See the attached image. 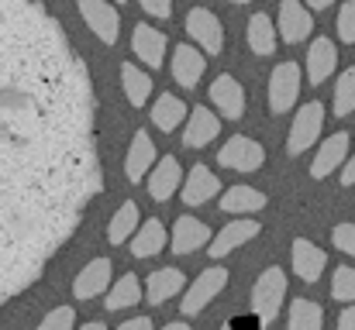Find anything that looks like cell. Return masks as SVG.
<instances>
[{
    "label": "cell",
    "instance_id": "cell-42",
    "mask_svg": "<svg viewBox=\"0 0 355 330\" xmlns=\"http://www.w3.org/2000/svg\"><path fill=\"white\" fill-rule=\"evenodd\" d=\"M232 3H248V0H232Z\"/></svg>",
    "mask_w": 355,
    "mask_h": 330
},
{
    "label": "cell",
    "instance_id": "cell-22",
    "mask_svg": "<svg viewBox=\"0 0 355 330\" xmlns=\"http://www.w3.org/2000/svg\"><path fill=\"white\" fill-rule=\"evenodd\" d=\"M211 237H214L211 227L200 223L197 217H180L173 223V251H176V255H190V251L211 244Z\"/></svg>",
    "mask_w": 355,
    "mask_h": 330
},
{
    "label": "cell",
    "instance_id": "cell-10",
    "mask_svg": "<svg viewBox=\"0 0 355 330\" xmlns=\"http://www.w3.org/2000/svg\"><path fill=\"white\" fill-rule=\"evenodd\" d=\"M349 145H352L349 131L331 134V138L318 148V155H314V162H311V176H314V179H328L338 165H345V158H349Z\"/></svg>",
    "mask_w": 355,
    "mask_h": 330
},
{
    "label": "cell",
    "instance_id": "cell-5",
    "mask_svg": "<svg viewBox=\"0 0 355 330\" xmlns=\"http://www.w3.org/2000/svg\"><path fill=\"white\" fill-rule=\"evenodd\" d=\"M321 127H324V104H321V100L304 104V107L297 110V117H293V127H290V141H286L290 155L307 152V148L321 138Z\"/></svg>",
    "mask_w": 355,
    "mask_h": 330
},
{
    "label": "cell",
    "instance_id": "cell-28",
    "mask_svg": "<svg viewBox=\"0 0 355 330\" xmlns=\"http://www.w3.org/2000/svg\"><path fill=\"white\" fill-rule=\"evenodd\" d=\"M138 303H141V282H138V275H121L118 282L107 289V296H104L107 313L131 310V306H138Z\"/></svg>",
    "mask_w": 355,
    "mask_h": 330
},
{
    "label": "cell",
    "instance_id": "cell-20",
    "mask_svg": "<svg viewBox=\"0 0 355 330\" xmlns=\"http://www.w3.org/2000/svg\"><path fill=\"white\" fill-rule=\"evenodd\" d=\"M335 66H338L335 42H331V38H314V42H311V52H307V62H304L311 86H321V83L335 73Z\"/></svg>",
    "mask_w": 355,
    "mask_h": 330
},
{
    "label": "cell",
    "instance_id": "cell-13",
    "mask_svg": "<svg viewBox=\"0 0 355 330\" xmlns=\"http://www.w3.org/2000/svg\"><path fill=\"white\" fill-rule=\"evenodd\" d=\"M259 230H262L259 220H228V227L211 237V248H207V251H211V258H225L228 251L241 248L245 241L259 237Z\"/></svg>",
    "mask_w": 355,
    "mask_h": 330
},
{
    "label": "cell",
    "instance_id": "cell-24",
    "mask_svg": "<svg viewBox=\"0 0 355 330\" xmlns=\"http://www.w3.org/2000/svg\"><path fill=\"white\" fill-rule=\"evenodd\" d=\"M183 286H187V275L180 268H159V272H152L145 279V296H148L152 306H162L176 293H183Z\"/></svg>",
    "mask_w": 355,
    "mask_h": 330
},
{
    "label": "cell",
    "instance_id": "cell-31",
    "mask_svg": "<svg viewBox=\"0 0 355 330\" xmlns=\"http://www.w3.org/2000/svg\"><path fill=\"white\" fill-rule=\"evenodd\" d=\"M135 230H138V207H135V200H128V203H121V210L111 217L107 241H111V244H124Z\"/></svg>",
    "mask_w": 355,
    "mask_h": 330
},
{
    "label": "cell",
    "instance_id": "cell-29",
    "mask_svg": "<svg viewBox=\"0 0 355 330\" xmlns=\"http://www.w3.org/2000/svg\"><path fill=\"white\" fill-rule=\"evenodd\" d=\"M121 83H124V97L131 107H145V100L152 97V80L145 76V69L124 62L121 66Z\"/></svg>",
    "mask_w": 355,
    "mask_h": 330
},
{
    "label": "cell",
    "instance_id": "cell-1",
    "mask_svg": "<svg viewBox=\"0 0 355 330\" xmlns=\"http://www.w3.org/2000/svg\"><path fill=\"white\" fill-rule=\"evenodd\" d=\"M101 193L97 97L38 0H0V306L35 286Z\"/></svg>",
    "mask_w": 355,
    "mask_h": 330
},
{
    "label": "cell",
    "instance_id": "cell-11",
    "mask_svg": "<svg viewBox=\"0 0 355 330\" xmlns=\"http://www.w3.org/2000/svg\"><path fill=\"white\" fill-rule=\"evenodd\" d=\"M204 48H193V45H176L173 48V80L183 86V90H193L207 69V59L200 55Z\"/></svg>",
    "mask_w": 355,
    "mask_h": 330
},
{
    "label": "cell",
    "instance_id": "cell-7",
    "mask_svg": "<svg viewBox=\"0 0 355 330\" xmlns=\"http://www.w3.org/2000/svg\"><path fill=\"white\" fill-rule=\"evenodd\" d=\"M187 35H190L207 55H218L221 45H225V28H221L218 14L207 10V7H193V10L187 14Z\"/></svg>",
    "mask_w": 355,
    "mask_h": 330
},
{
    "label": "cell",
    "instance_id": "cell-25",
    "mask_svg": "<svg viewBox=\"0 0 355 330\" xmlns=\"http://www.w3.org/2000/svg\"><path fill=\"white\" fill-rule=\"evenodd\" d=\"M248 48L255 52V55H272L276 52V42H279V28L272 24V17L269 14H252L248 17Z\"/></svg>",
    "mask_w": 355,
    "mask_h": 330
},
{
    "label": "cell",
    "instance_id": "cell-4",
    "mask_svg": "<svg viewBox=\"0 0 355 330\" xmlns=\"http://www.w3.org/2000/svg\"><path fill=\"white\" fill-rule=\"evenodd\" d=\"M225 286H228V268H207V272H200L193 279V286L183 293V303H180L183 317H197L200 310H207V303L214 296H221Z\"/></svg>",
    "mask_w": 355,
    "mask_h": 330
},
{
    "label": "cell",
    "instance_id": "cell-37",
    "mask_svg": "<svg viewBox=\"0 0 355 330\" xmlns=\"http://www.w3.org/2000/svg\"><path fill=\"white\" fill-rule=\"evenodd\" d=\"M138 3L148 17H169L173 14V0H138Z\"/></svg>",
    "mask_w": 355,
    "mask_h": 330
},
{
    "label": "cell",
    "instance_id": "cell-19",
    "mask_svg": "<svg viewBox=\"0 0 355 330\" xmlns=\"http://www.w3.org/2000/svg\"><path fill=\"white\" fill-rule=\"evenodd\" d=\"M211 104L221 110L228 120H238L241 113H245V90H241V83H238L235 76H218L214 83H211Z\"/></svg>",
    "mask_w": 355,
    "mask_h": 330
},
{
    "label": "cell",
    "instance_id": "cell-6",
    "mask_svg": "<svg viewBox=\"0 0 355 330\" xmlns=\"http://www.w3.org/2000/svg\"><path fill=\"white\" fill-rule=\"evenodd\" d=\"M83 21L90 24V31L104 42V45H118V35H121V17H118V7L111 0H76Z\"/></svg>",
    "mask_w": 355,
    "mask_h": 330
},
{
    "label": "cell",
    "instance_id": "cell-21",
    "mask_svg": "<svg viewBox=\"0 0 355 330\" xmlns=\"http://www.w3.org/2000/svg\"><path fill=\"white\" fill-rule=\"evenodd\" d=\"M131 52H135L148 69H159V66H162V55H166V35H162L159 28L138 24L135 35H131Z\"/></svg>",
    "mask_w": 355,
    "mask_h": 330
},
{
    "label": "cell",
    "instance_id": "cell-35",
    "mask_svg": "<svg viewBox=\"0 0 355 330\" xmlns=\"http://www.w3.org/2000/svg\"><path fill=\"white\" fill-rule=\"evenodd\" d=\"M73 324H76V310L73 306H59V310H52L42 320V330H69Z\"/></svg>",
    "mask_w": 355,
    "mask_h": 330
},
{
    "label": "cell",
    "instance_id": "cell-34",
    "mask_svg": "<svg viewBox=\"0 0 355 330\" xmlns=\"http://www.w3.org/2000/svg\"><path fill=\"white\" fill-rule=\"evenodd\" d=\"M338 38L345 45H355V0H345L338 10Z\"/></svg>",
    "mask_w": 355,
    "mask_h": 330
},
{
    "label": "cell",
    "instance_id": "cell-14",
    "mask_svg": "<svg viewBox=\"0 0 355 330\" xmlns=\"http://www.w3.org/2000/svg\"><path fill=\"white\" fill-rule=\"evenodd\" d=\"M155 162H159V155H155V141L148 138V131H138V134L131 138V148H128V158H124L128 183H141L145 172H152Z\"/></svg>",
    "mask_w": 355,
    "mask_h": 330
},
{
    "label": "cell",
    "instance_id": "cell-30",
    "mask_svg": "<svg viewBox=\"0 0 355 330\" xmlns=\"http://www.w3.org/2000/svg\"><path fill=\"white\" fill-rule=\"evenodd\" d=\"M286 327L290 330H321L324 327V310L311 300H293L290 306V317H286Z\"/></svg>",
    "mask_w": 355,
    "mask_h": 330
},
{
    "label": "cell",
    "instance_id": "cell-40",
    "mask_svg": "<svg viewBox=\"0 0 355 330\" xmlns=\"http://www.w3.org/2000/svg\"><path fill=\"white\" fill-rule=\"evenodd\" d=\"M338 327H342V330H355V306H349V310L338 317Z\"/></svg>",
    "mask_w": 355,
    "mask_h": 330
},
{
    "label": "cell",
    "instance_id": "cell-38",
    "mask_svg": "<svg viewBox=\"0 0 355 330\" xmlns=\"http://www.w3.org/2000/svg\"><path fill=\"white\" fill-rule=\"evenodd\" d=\"M118 330H152V320H148V317H131V320H124Z\"/></svg>",
    "mask_w": 355,
    "mask_h": 330
},
{
    "label": "cell",
    "instance_id": "cell-26",
    "mask_svg": "<svg viewBox=\"0 0 355 330\" xmlns=\"http://www.w3.org/2000/svg\"><path fill=\"white\" fill-rule=\"evenodd\" d=\"M221 210L225 214H259L269 200H266V193H259L255 186H232L228 193H221Z\"/></svg>",
    "mask_w": 355,
    "mask_h": 330
},
{
    "label": "cell",
    "instance_id": "cell-8",
    "mask_svg": "<svg viewBox=\"0 0 355 330\" xmlns=\"http://www.w3.org/2000/svg\"><path fill=\"white\" fill-rule=\"evenodd\" d=\"M218 162L225 169H235V172H255L262 162H266V148L259 141H252L248 134H235L228 138V145L218 152Z\"/></svg>",
    "mask_w": 355,
    "mask_h": 330
},
{
    "label": "cell",
    "instance_id": "cell-27",
    "mask_svg": "<svg viewBox=\"0 0 355 330\" xmlns=\"http://www.w3.org/2000/svg\"><path fill=\"white\" fill-rule=\"evenodd\" d=\"M190 117V110H187V104L180 100V97H173V93H162L155 104H152V124L159 127V131H176L183 120Z\"/></svg>",
    "mask_w": 355,
    "mask_h": 330
},
{
    "label": "cell",
    "instance_id": "cell-9",
    "mask_svg": "<svg viewBox=\"0 0 355 330\" xmlns=\"http://www.w3.org/2000/svg\"><path fill=\"white\" fill-rule=\"evenodd\" d=\"M276 28H279V38H283L286 45H297V42L311 38L314 21H311V10H307L300 0H283V3H279V21H276Z\"/></svg>",
    "mask_w": 355,
    "mask_h": 330
},
{
    "label": "cell",
    "instance_id": "cell-36",
    "mask_svg": "<svg viewBox=\"0 0 355 330\" xmlns=\"http://www.w3.org/2000/svg\"><path fill=\"white\" fill-rule=\"evenodd\" d=\"M331 244H335L338 251H345V255L355 258V223H338V227L331 230Z\"/></svg>",
    "mask_w": 355,
    "mask_h": 330
},
{
    "label": "cell",
    "instance_id": "cell-23",
    "mask_svg": "<svg viewBox=\"0 0 355 330\" xmlns=\"http://www.w3.org/2000/svg\"><path fill=\"white\" fill-rule=\"evenodd\" d=\"M166 244H169V234H166L162 220H145L131 234V255L135 258H155L159 251H166Z\"/></svg>",
    "mask_w": 355,
    "mask_h": 330
},
{
    "label": "cell",
    "instance_id": "cell-3",
    "mask_svg": "<svg viewBox=\"0 0 355 330\" xmlns=\"http://www.w3.org/2000/svg\"><path fill=\"white\" fill-rule=\"evenodd\" d=\"M300 86H304V73L297 62H279L269 76V110L272 113H286V110L297 104L300 97Z\"/></svg>",
    "mask_w": 355,
    "mask_h": 330
},
{
    "label": "cell",
    "instance_id": "cell-33",
    "mask_svg": "<svg viewBox=\"0 0 355 330\" xmlns=\"http://www.w3.org/2000/svg\"><path fill=\"white\" fill-rule=\"evenodd\" d=\"M331 296L338 303H355V268L352 265H338L331 275Z\"/></svg>",
    "mask_w": 355,
    "mask_h": 330
},
{
    "label": "cell",
    "instance_id": "cell-43",
    "mask_svg": "<svg viewBox=\"0 0 355 330\" xmlns=\"http://www.w3.org/2000/svg\"><path fill=\"white\" fill-rule=\"evenodd\" d=\"M118 3H121V0H118Z\"/></svg>",
    "mask_w": 355,
    "mask_h": 330
},
{
    "label": "cell",
    "instance_id": "cell-41",
    "mask_svg": "<svg viewBox=\"0 0 355 330\" xmlns=\"http://www.w3.org/2000/svg\"><path fill=\"white\" fill-rule=\"evenodd\" d=\"M307 3H311V7H314V10H328V7H331V3H335V0H307Z\"/></svg>",
    "mask_w": 355,
    "mask_h": 330
},
{
    "label": "cell",
    "instance_id": "cell-32",
    "mask_svg": "<svg viewBox=\"0 0 355 330\" xmlns=\"http://www.w3.org/2000/svg\"><path fill=\"white\" fill-rule=\"evenodd\" d=\"M335 113L338 117L355 113V69H345L335 83Z\"/></svg>",
    "mask_w": 355,
    "mask_h": 330
},
{
    "label": "cell",
    "instance_id": "cell-12",
    "mask_svg": "<svg viewBox=\"0 0 355 330\" xmlns=\"http://www.w3.org/2000/svg\"><path fill=\"white\" fill-rule=\"evenodd\" d=\"M183 186V165H180V158H173V155H166V158H159L155 165H152V172H148V193H152V200H169L176 190Z\"/></svg>",
    "mask_w": 355,
    "mask_h": 330
},
{
    "label": "cell",
    "instance_id": "cell-15",
    "mask_svg": "<svg viewBox=\"0 0 355 330\" xmlns=\"http://www.w3.org/2000/svg\"><path fill=\"white\" fill-rule=\"evenodd\" d=\"M221 193V179L207 169V165H193L190 169V176L183 179V203L187 207H200V203H207V200H214Z\"/></svg>",
    "mask_w": 355,
    "mask_h": 330
},
{
    "label": "cell",
    "instance_id": "cell-18",
    "mask_svg": "<svg viewBox=\"0 0 355 330\" xmlns=\"http://www.w3.org/2000/svg\"><path fill=\"white\" fill-rule=\"evenodd\" d=\"M218 134H221V120H218L214 110H207V107L190 110V120H187V127H183V145H187V148H204V145H211Z\"/></svg>",
    "mask_w": 355,
    "mask_h": 330
},
{
    "label": "cell",
    "instance_id": "cell-17",
    "mask_svg": "<svg viewBox=\"0 0 355 330\" xmlns=\"http://www.w3.org/2000/svg\"><path fill=\"white\" fill-rule=\"evenodd\" d=\"M111 289V258H94L73 282V296L76 300H94L101 293Z\"/></svg>",
    "mask_w": 355,
    "mask_h": 330
},
{
    "label": "cell",
    "instance_id": "cell-2",
    "mask_svg": "<svg viewBox=\"0 0 355 330\" xmlns=\"http://www.w3.org/2000/svg\"><path fill=\"white\" fill-rule=\"evenodd\" d=\"M283 296H286V275H283V268L272 265L252 286V310H255L262 327H269L276 320V313L283 310Z\"/></svg>",
    "mask_w": 355,
    "mask_h": 330
},
{
    "label": "cell",
    "instance_id": "cell-39",
    "mask_svg": "<svg viewBox=\"0 0 355 330\" xmlns=\"http://www.w3.org/2000/svg\"><path fill=\"white\" fill-rule=\"evenodd\" d=\"M342 186H355V155L345 158V165H342Z\"/></svg>",
    "mask_w": 355,
    "mask_h": 330
},
{
    "label": "cell",
    "instance_id": "cell-16",
    "mask_svg": "<svg viewBox=\"0 0 355 330\" xmlns=\"http://www.w3.org/2000/svg\"><path fill=\"white\" fill-rule=\"evenodd\" d=\"M324 268H328V255H324V248L311 244L307 237H297V241H293V272H297L304 282L314 286V282L324 275Z\"/></svg>",
    "mask_w": 355,
    "mask_h": 330
}]
</instances>
